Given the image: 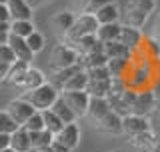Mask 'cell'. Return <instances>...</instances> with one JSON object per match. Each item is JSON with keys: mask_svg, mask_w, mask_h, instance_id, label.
I'll list each match as a JSON object with an SVG mask.
<instances>
[{"mask_svg": "<svg viewBox=\"0 0 160 152\" xmlns=\"http://www.w3.org/2000/svg\"><path fill=\"white\" fill-rule=\"evenodd\" d=\"M158 60H148L144 58L138 60L136 54H134L132 62H130L128 74H126V84L128 88L132 90H148L150 86L156 82V70H154V64Z\"/></svg>", "mask_w": 160, "mask_h": 152, "instance_id": "1", "label": "cell"}, {"mask_svg": "<svg viewBox=\"0 0 160 152\" xmlns=\"http://www.w3.org/2000/svg\"><path fill=\"white\" fill-rule=\"evenodd\" d=\"M154 8H156V0H128L126 8L120 12V20L124 26L142 28Z\"/></svg>", "mask_w": 160, "mask_h": 152, "instance_id": "2", "label": "cell"}, {"mask_svg": "<svg viewBox=\"0 0 160 152\" xmlns=\"http://www.w3.org/2000/svg\"><path fill=\"white\" fill-rule=\"evenodd\" d=\"M58 90L54 88L50 82H44L42 86H38V88L34 90H28V92L22 94V98L26 100V102H30L34 106V108L38 110V112H42V110H48L50 106L54 104V100L58 98Z\"/></svg>", "mask_w": 160, "mask_h": 152, "instance_id": "3", "label": "cell"}, {"mask_svg": "<svg viewBox=\"0 0 160 152\" xmlns=\"http://www.w3.org/2000/svg\"><path fill=\"white\" fill-rule=\"evenodd\" d=\"M76 60H78V52L70 44L62 42V44H56L52 48L48 64H50V70L56 72V70H62V68H68L72 64H76Z\"/></svg>", "mask_w": 160, "mask_h": 152, "instance_id": "4", "label": "cell"}, {"mask_svg": "<svg viewBox=\"0 0 160 152\" xmlns=\"http://www.w3.org/2000/svg\"><path fill=\"white\" fill-rule=\"evenodd\" d=\"M98 20L94 14H88V12H82L80 16L74 18V24L72 28L66 32V40H74V38H82V36H90V34H96L98 30Z\"/></svg>", "mask_w": 160, "mask_h": 152, "instance_id": "5", "label": "cell"}, {"mask_svg": "<svg viewBox=\"0 0 160 152\" xmlns=\"http://www.w3.org/2000/svg\"><path fill=\"white\" fill-rule=\"evenodd\" d=\"M156 108V96H154L152 90H136V96H134L132 108H130V114L136 116H148L150 112H154Z\"/></svg>", "mask_w": 160, "mask_h": 152, "instance_id": "6", "label": "cell"}, {"mask_svg": "<svg viewBox=\"0 0 160 152\" xmlns=\"http://www.w3.org/2000/svg\"><path fill=\"white\" fill-rule=\"evenodd\" d=\"M60 96L64 98V102L72 108V112L76 116H84V114H86L90 96L84 92V90H62Z\"/></svg>", "mask_w": 160, "mask_h": 152, "instance_id": "7", "label": "cell"}, {"mask_svg": "<svg viewBox=\"0 0 160 152\" xmlns=\"http://www.w3.org/2000/svg\"><path fill=\"white\" fill-rule=\"evenodd\" d=\"M6 112L12 116L14 122H16L18 126H22V124L30 118V116L36 112V108H34V106L30 104V102H26L24 98H16V100H12V102L8 104Z\"/></svg>", "mask_w": 160, "mask_h": 152, "instance_id": "8", "label": "cell"}, {"mask_svg": "<svg viewBox=\"0 0 160 152\" xmlns=\"http://www.w3.org/2000/svg\"><path fill=\"white\" fill-rule=\"evenodd\" d=\"M150 130V122L146 120V116H136V114H128L122 118V132H126L130 136H136L140 132Z\"/></svg>", "mask_w": 160, "mask_h": 152, "instance_id": "9", "label": "cell"}, {"mask_svg": "<svg viewBox=\"0 0 160 152\" xmlns=\"http://www.w3.org/2000/svg\"><path fill=\"white\" fill-rule=\"evenodd\" d=\"M66 44H70L80 56H84V54H90L94 52V50L102 48V42L96 38V34H90V36H82V38H74V40H66Z\"/></svg>", "mask_w": 160, "mask_h": 152, "instance_id": "10", "label": "cell"}, {"mask_svg": "<svg viewBox=\"0 0 160 152\" xmlns=\"http://www.w3.org/2000/svg\"><path fill=\"white\" fill-rule=\"evenodd\" d=\"M142 32H140V28H132V26H124L120 28V36H118V42H122L126 48H130L132 52H136L140 48V44H142Z\"/></svg>", "mask_w": 160, "mask_h": 152, "instance_id": "11", "label": "cell"}, {"mask_svg": "<svg viewBox=\"0 0 160 152\" xmlns=\"http://www.w3.org/2000/svg\"><path fill=\"white\" fill-rule=\"evenodd\" d=\"M8 46H10V50L14 52L16 60H24V62L30 64V60H32L34 52L28 48L26 38H20V36H14V34H8Z\"/></svg>", "mask_w": 160, "mask_h": 152, "instance_id": "12", "label": "cell"}, {"mask_svg": "<svg viewBox=\"0 0 160 152\" xmlns=\"http://www.w3.org/2000/svg\"><path fill=\"white\" fill-rule=\"evenodd\" d=\"M96 126H98V130H102L106 134H120L122 132V116L116 114L114 110H110L106 116H102L98 120Z\"/></svg>", "mask_w": 160, "mask_h": 152, "instance_id": "13", "label": "cell"}, {"mask_svg": "<svg viewBox=\"0 0 160 152\" xmlns=\"http://www.w3.org/2000/svg\"><path fill=\"white\" fill-rule=\"evenodd\" d=\"M54 138L58 140V142H62L64 146H68L70 150L76 148L78 140H80V128L76 122H70V124H64V128L60 130V132L54 136Z\"/></svg>", "mask_w": 160, "mask_h": 152, "instance_id": "14", "label": "cell"}, {"mask_svg": "<svg viewBox=\"0 0 160 152\" xmlns=\"http://www.w3.org/2000/svg\"><path fill=\"white\" fill-rule=\"evenodd\" d=\"M130 144H132V148H136L138 152H154L158 142H156V134H154L152 130H146V132H140L136 136H132Z\"/></svg>", "mask_w": 160, "mask_h": 152, "instance_id": "15", "label": "cell"}, {"mask_svg": "<svg viewBox=\"0 0 160 152\" xmlns=\"http://www.w3.org/2000/svg\"><path fill=\"white\" fill-rule=\"evenodd\" d=\"M6 6L10 12V20H30L32 8L26 0H6Z\"/></svg>", "mask_w": 160, "mask_h": 152, "instance_id": "16", "label": "cell"}, {"mask_svg": "<svg viewBox=\"0 0 160 152\" xmlns=\"http://www.w3.org/2000/svg\"><path fill=\"white\" fill-rule=\"evenodd\" d=\"M110 112V104L106 98H98V96H90L88 100V110L86 114L90 116V118L94 120V122H98L102 116H106Z\"/></svg>", "mask_w": 160, "mask_h": 152, "instance_id": "17", "label": "cell"}, {"mask_svg": "<svg viewBox=\"0 0 160 152\" xmlns=\"http://www.w3.org/2000/svg\"><path fill=\"white\" fill-rule=\"evenodd\" d=\"M104 54L106 58H120V60H132L134 58V52L130 48H126L122 42L114 40V42H104Z\"/></svg>", "mask_w": 160, "mask_h": 152, "instance_id": "18", "label": "cell"}, {"mask_svg": "<svg viewBox=\"0 0 160 152\" xmlns=\"http://www.w3.org/2000/svg\"><path fill=\"white\" fill-rule=\"evenodd\" d=\"M80 70H84L82 66L78 64V60H76V64H72V66H68V68H62V70H56V72H52V76H50V84L54 86V88L58 90H62V86L66 84V80L68 78H72L76 72H80Z\"/></svg>", "mask_w": 160, "mask_h": 152, "instance_id": "19", "label": "cell"}, {"mask_svg": "<svg viewBox=\"0 0 160 152\" xmlns=\"http://www.w3.org/2000/svg\"><path fill=\"white\" fill-rule=\"evenodd\" d=\"M10 148H14L16 152H30L32 144H30V132L24 126H20L16 132L10 134Z\"/></svg>", "mask_w": 160, "mask_h": 152, "instance_id": "20", "label": "cell"}, {"mask_svg": "<svg viewBox=\"0 0 160 152\" xmlns=\"http://www.w3.org/2000/svg\"><path fill=\"white\" fill-rule=\"evenodd\" d=\"M94 16H96L98 24H112V22H120V8L116 4H106V6L98 8L96 12H94Z\"/></svg>", "mask_w": 160, "mask_h": 152, "instance_id": "21", "label": "cell"}, {"mask_svg": "<svg viewBox=\"0 0 160 152\" xmlns=\"http://www.w3.org/2000/svg\"><path fill=\"white\" fill-rule=\"evenodd\" d=\"M50 110H52L54 114L58 116L60 120H62L64 124H70V122H76V114L72 112V108H70V106L64 102V98L62 96H58L56 100H54V104L50 106Z\"/></svg>", "mask_w": 160, "mask_h": 152, "instance_id": "22", "label": "cell"}, {"mask_svg": "<svg viewBox=\"0 0 160 152\" xmlns=\"http://www.w3.org/2000/svg\"><path fill=\"white\" fill-rule=\"evenodd\" d=\"M120 28H122V24L120 22H112V24H100L98 30H96V38L100 42H114V40H118L120 36Z\"/></svg>", "mask_w": 160, "mask_h": 152, "instance_id": "23", "label": "cell"}, {"mask_svg": "<svg viewBox=\"0 0 160 152\" xmlns=\"http://www.w3.org/2000/svg\"><path fill=\"white\" fill-rule=\"evenodd\" d=\"M136 54L140 56L148 58V60H160V42L156 38H144L142 44H140V48L136 50Z\"/></svg>", "mask_w": 160, "mask_h": 152, "instance_id": "24", "label": "cell"}, {"mask_svg": "<svg viewBox=\"0 0 160 152\" xmlns=\"http://www.w3.org/2000/svg\"><path fill=\"white\" fill-rule=\"evenodd\" d=\"M42 84H44L42 72L36 70V68H28L26 74H24V78H22V82L18 84V88H22L24 92H28V90H34V88H38V86H42Z\"/></svg>", "mask_w": 160, "mask_h": 152, "instance_id": "25", "label": "cell"}, {"mask_svg": "<svg viewBox=\"0 0 160 152\" xmlns=\"http://www.w3.org/2000/svg\"><path fill=\"white\" fill-rule=\"evenodd\" d=\"M26 70H28V62H24V60H16L14 64H10L8 74H6V78H4V80L10 82V84H14V86H18L20 82H22Z\"/></svg>", "mask_w": 160, "mask_h": 152, "instance_id": "26", "label": "cell"}, {"mask_svg": "<svg viewBox=\"0 0 160 152\" xmlns=\"http://www.w3.org/2000/svg\"><path fill=\"white\" fill-rule=\"evenodd\" d=\"M130 62H132V60H130ZM130 62L128 60H120V58H108L106 68L110 72V78H126Z\"/></svg>", "mask_w": 160, "mask_h": 152, "instance_id": "27", "label": "cell"}, {"mask_svg": "<svg viewBox=\"0 0 160 152\" xmlns=\"http://www.w3.org/2000/svg\"><path fill=\"white\" fill-rule=\"evenodd\" d=\"M74 14L70 12V10H62V12H58V14H54L52 16V26L60 30V32H64L66 34L70 28H72V24H74Z\"/></svg>", "mask_w": 160, "mask_h": 152, "instance_id": "28", "label": "cell"}, {"mask_svg": "<svg viewBox=\"0 0 160 152\" xmlns=\"http://www.w3.org/2000/svg\"><path fill=\"white\" fill-rule=\"evenodd\" d=\"M84 92L88 96H98V98H106L110 92V80H88Z\"/></svg>", "mask_w": 160, "mask_h": 152, "instance_id": "29", "label": "cell"}, {"mask_svg": "<svg viewBox=\"0 0 160 152\" xmlns=\"http://www.w3.org/2000/svg\"><path fill=\"white\" fill-rule=\"evenodd\" d=\"M42 120H44V128H46L48 132H52L54 136H56L60 130L64 128V122H62V120H60L50 108H48V110H42Z\"/></svg>", "mask_w": 160, "mask_h": 152, "instance_id": "30", "label": "cell"}, {"mask_svg": "<svg viewBox=\"0 0 160 152\" xmlns=\"http://www.w3.org/2000/svg\"><path fill=\"white\" fill-rule=\"evenodd\" d=\"M34 32V24L30 20H10V34L26 38Z\"/></svg>", "mask_w": 160, "mask_h": 152, "instance_id": "31", "label": "cell"}, {"mask_svg": "<svg viewBox=\"0 0 160 152\" xmlns=\"http://www.w3.org/2000/svg\"><path fill=\"white\" fill-rule=\"evenodd\" d=\"M54 140V134L48 132L46 128L44 130H38V132H30V144H32V150L34 148H44V146H50Z\"/></svg>", "mask_w": 160, "mask_h": 152, "instance_id": "32", "label": "cell"}, {"mask_svg": "<svg viewBox=\"0 0 160 152\" xmlns=\"http://www.w3.org/2000/svg\"><path fill=\"white\" fill-rule=\"evenodd\" d=\"M86 84H88V74H86V70H80L72 78L66 80V84L62 86V90H84ZM62 90H60V92H62Z\"/></svg>", "mask_w": 160, "mask_h": 152, "instance_id": "33", "label": "cell"}, {"mask_svg": "<svg viewBox=\"0 0 160 152\" xmlns=\"http://www.w3.org/2000/svg\"><path fill=\"white\" fill-rule=\"evenodd\" d=\"M18 128L20 126L14 122L12 116H10L6 110H2V112H0V132L2 134H12V132H16Z\"/></svg>", "mask_w": 160, "mask_h": 152, "instance_id": "34", "label": "cell"}, {"mask_svg": "<svg viewBox=\"0 0 160 152\" xmlns=\"http://www.w3.org/2000/svg\"><path fill=\"white\" fill-rule=\"evenodd\" d=\"M24 128L28 130V132H38V130H44V120H42V112H34L30 118L26 120V122L22 124Z\"/></svg>", "mask_w": 160, "mask_h": 152, "instance_id": "35", "label": "cell"}, {"mask_svg": "<svg viewBox=\"0 0 160 152\" xmlns=\"http://www.w3.org/2000/svg\"><path fill=\"white\" fill-rule=\"evenodd\" d=\"M26 44H28V48L36 54V52H40V50L44 48V36L38 32V30H34L30 36H26Z\"/></svg>", "mask_w": 160, "mask_h": 152, "instance_id": "36", "label": "cell"}, {"mask_svg": "<svg viewBox=\"0 0 160 152\" xmlns=\"http://www.w3.org/2000/svg\"><path fill=\"white\" fill-rule=\"evenodd\" d=\"M88 80H110V72L106 66H96V68H88L86 70Z\"/></svg>", "mask_w": 160, "mask_h": 152, "instance_id": "37", "label": "cell"}, {"mask_svg": "<svg viewBox=\"0 0 160 152\" xmlns=\"http://www.w3.org/2000/svg\"><path fill=\"white\" fill-rule=\"evenodd\" d=\"M0 62H4V64H14L16 62V56H14V52L10 50L8 44H2V46H0Z\"/></svg>", "mask_w": 160, "mask_h": 152, "instance_id": "38", "label": "cell"}, {"mask_svg": "<svg viewBox=\"0 0 160 152\" xmlns=\"http://www.w3.org/2000/svg\"><path fill=\"white\" fill-rule=\"evenodd\" d=\"M114 0H88V4L84 6V12H88V14H94L98 8H102V6H106V4H112Z\"/></svg>", "mask_w": 160, "mask_h": 152, "instance_id": "39", "label": "cell"}, {"mask_svg": "<svg viewBox=\"0 0 160 152\" xmlns=\"http://www.w3.org/2000/svg\"><path fill=\"white\" fill-rule=\"evenodd\" d=\"M50 148H52V152H70V148H68V146H64L62 142H58L56 138L52 140V144H50Z\"/></svg>", "mask_w": 160, "mask_h": 152, "instance_id": "40", "label": "cell"}, {"mask_svg": "<svg viewBox=\"0 0 160 152\" xmlns=\"http://www.w3.org/2000/svg\"><path fill=\"white\" fill-rule=\"evenodd\" d=\"M0 22H10V12L6 4H0Z\"/></svg>", "mask_w": 160, "mask_h": 152, "instance_id": "41", "label": "cell"}, {"mask_svg": "<svg viewBox=\"0 0 160 152\" xmlns=\"http://www.w3.org/2000/svg\"><path fill=\"white\" fill-rule=\"evenodd\" d=\"M10 148V134H2L0 132V150Z\"/></svg>", "mask_w": 160, "mask_h": 152, "instance_id": "42", "label": "cell"}, {"mask_svg": "<svg viewBox=\"0 0 160 152\" xmlns=\"http://www.w3.org/2000/svg\"><path fill=\"white\" fill-rule=\"evenodd\" d=\"M8 68H10V64H4V62H0V80H4V78H6V74H8Z\"/></svg>", "mask_w": 160, "mask_h": 152, "instance_id": "43", "label": "cell"}, {"mask_svg": "<svg viewBox=\"0 0 160 152\" xmlns=\"http://www.w3.org/2000/svg\"><path fill=\"white\" fill-rule=\"evenodd\" d=\"M26 2L30 4V8H34V6H42V4H46L48 0H26Z\"/></svg>", "mask_w": 160, "mask_h": 152, "instance_id": "44", "label": "cell"}, {"mask_svg": "<svg viewBox=\"0 0 160 152\" xmlns=\"http://www.w3.org/2000/svg\"><path fill=\"white\" fill-rule=\"evenodd\" d=\"M154 38L160 42V18H158V22H156V26H154Z\"/></svg>", "mask_w": 160, "mask_h": 152, "instance_id": "45", "label": "cell"}, {"mask_svg": "<svg viewBox=\"0 0 160 152\" xmlns=\"http://www.w3.org/2000/svg\"><path fill=\"white\" fill-rule=\"evenodd\" d=\"M2 32H10V22H0V34Z\"/></svg>", "mask_w": 160, "mask_h": 152, "instance_id": "46", "label": "cell"}, {"mask_svg": "<svg viewBox=\"0 0 160 152\" xmlns=\"http://www.w3.org/2000/svg\"><path fill=\"white\" fill-rule=\"evenodd\" d=\"M8 34L10 32H2V34H0V46H2V44H8Z\"/></svg>", "mask_w": 160, "mask_h": 152, "instance_id": "47", "label": "cell"}, {"mask_svg": "<svg viewBox=\"0 0 160 152\" xmlns=\"http://www.w3.org/2000/svg\"><path fill=\"white\" fill-rule=\"evenodd\" d=\"M30 152H52V148H50V146H44V148H34Z\"/></svg>", "mask_w": 160, "mask_h": 152, "instance_id": "48", "label": "cell"}, {"mask_svg": "<svg viewBox=\"0 0 160 152\" xmlns=\"http://www.w3.org/2000/svg\"><path fill=\"white\" fill-rule=\"evenodd\" d=\"M76 4H78V6L84 10V6H86V4H88V0H76Z\"/></svg>", "mask_w": 160, "mask_h": 152, "instance_id": "49", "label": "cell"}, {"mask_svg": "<svg viewBox=\"0 0 160 152\" xmlns=\"http://www.w3.org/2000/svg\"><path fill=\"white\" fill-rule=\"evenodd\" d=\"M154 112H156V116L160 118V102H156V108H154Z\"/></svg>", "mask_w": 160, "mask_h": 152, "instance_id": "50", "label": "cell"}, {"mask_svg": "<svg viewBox=\"0 0 160 152\" xmlns=\"http://www.w3.org/2000/svg\"><path fill=\"white\" fill-rule=\"evenodd\" d=\"M0 152H16L14 148H4V150H0Z\"/></svg>", "mask_w": 160, "mask_h": 152, "instance_id": "51", "label": "cell"}, {"mask_svg": "<svg viewBox=\"0 0 160 152\" xmlns=\"http://www.w3.org/2000/svg\"><path fill=\"white\" fill-rule=\"evenodd\" d=\"M0 4H6V0H0Z\"/></svg>", "mask_w": 160, "mask_h": 152, "instance_id": "52", "label": "cell"}, {"mask_svg": "<svg viewBox=\"0 0 160 152\" xmlns=\"http://www.w3.org/2000/svg\"><path fill=\"white\" fill-rule=\"evenodd\" d=\"M114 152H120V150H114Z\"/></svg>", "mask_w": 160, "mask_h": 152, "instance_id": "53", "label": "cell"}]
</instances>
